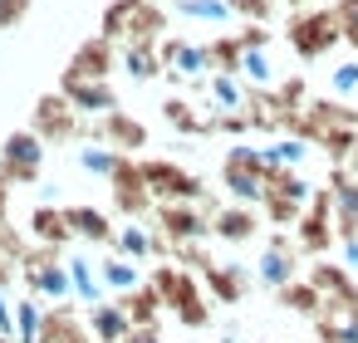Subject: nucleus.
Segmentation results:
<instances>
[{
    "instance_id": "obj_1",
    "label": "nucleus",
    "mask_w": 358,
    "mask_h": 343,
    "mask_svg": "<svg viewBox=\"0 0 358 343\" xmlns=\"http://www.w3.org/2000/svg\"><path fill=\"white\" fill-rule=\"evenodd\" d=\"M148 284L162 294V309H167L182 328H211L216 304H211V294H206V284H201L196 270H182L177 260H157V265L148 270Z\"/></svg>"
},
{
    "instance_id": "obj_2",
    "label": "nucleus",
    "mask_w": 358,
    "mask_h": 343,
    "mask_svg": "<svg viewBox=\"0 0 358 343\" xmlns=\"http://www.w3.org/2000/svg\"><path fill=\"white\" fill-rule=\"evenodd\" d=\"M172 10L162 6V0H108L103 15H99V35H108L113 45H162L172 35Z\"/></svg>"
},
{
    "instance_id": "obj_3",
    "label": "nucleus",
    "mask_w": 358,
    "mask_h": 343,
    "mask_svg": "<svg viewBox=\"0 0 358 343\" xmlns=\"http://www.w3.org/2000/svg\"><path fill=\"white\" fill-rule=\"evenodd\" d=\"M280 35H285V45H289V54L299 64H319V59H329L343 45L334 6H299V10H289Z\"/></svg>"
},
{
    "instance_id": "obj_4",
    "label": "nucleus",
    "mask_w": 358,
    "mask_h": 343,
    "mask_svg": "<svg viewBox=\"0 0 358 343\" xmlns=\"http://www.w3.org/2000/svg\"><path fill=\"white\" fill-rule=\"evenodd\" d=\"M89 123L94 118H84L69 103V94H59V89L40 94L35 108H30V128L40 133L45 147H79V143H89Z\"/></svg>"
},
{
    "instance_id": "obj_5",
    "label": "nucleus",
    "mask_w": 358,
    "mask_h": 343,
    "mask_svg": "<svg viewBox=\"0 0 358 343\" xmlns=\"http://www.w3.org/2000/svg\"><path fill=\"white\" fill-rule=\"evenodd\" d=\"M309 196H314V182L299 167H270L265 172V196H260V211H265L270 231H294Z\"/></svg>"
},
{
    "instance_id": "obj_6",
    "label": "nucleus",
    "mask_w": 358,
    "mask_h": 343,
    "mask_svg": "<svg viewBox=\"0 0 358 343\" xmlns=\"http://www.w3.org/2000/svg\"><path fill=\"white\" fill-rule=\"evenodd\" d=\"M69 250H59V245H35L30 240V250H25V260H20V289L25 294H35V299H45V304H64V299H74V289H69Z\"/></svg>"
},
{
    "instance_id": "obj_7",
    "label": "nucleus",
    "mask_w": 358,
    "mask_h": 343,
    "mask_svg": "<svg viewBox=\"0 0 358 343\" xmlns=\"http://www.w3.org/2000/svg\"><path fill=\"white\" fill-rule=\"evenodd\" d=\"M265 172H270L265 152H260L255 143H245V138L221 152V191H226L231 201L260 206V196H265Z\"/></svg>"
},
{
    "instance_id": "obj_8",
    "label": "nucleus",
    "mask_w": 358,
    "mask_h": 343,
    "mask_svg": "<svg viewBox=\"0 0 358 343\" xmlns=\"http://www.w3.org/2000/svg\"><path fill=\"white\" fill-rule=\"evenodd\" d=\"M108 191H113V211H118L123 221H148L152 206H157L138 152H118V167H113V177H108Z\"/></svg>"
},
{
    "instance_id": "obj_9",
    "label": "nucleus",
    "mask_w": 358,
    "mask_h": 343,
    "mask_svg": "<svg viewBox=\"0 0 358 343\" xmlns=\"http://www.w3.org/2000/svg\"><path fill=\"white\" fill-rule=\"evenodd\" d=\"M45 152L50 147L40 143V133L30 123L6 133V143H0V177H6L10 187H35L45 177Z\"/></svg>"
},
{
    "instance_id": "obj_10",
    "label": "nucleus",
    "mask_w": 358,
    "mask_h": 343,
    "mask_svg": "<svg viewBox=\"0 0 358 343\" xmlns=\"http://www.w3.org/2000/svg\"><path fill=\"white\" fill-rule=\"evenodd\" d=\"M162 64H167V79L172 84H192V98L206 94V79H211V59H206V40H187V35H167L162 45Z\"/></svg>"
},
{
    "instance_id": "obj_11",
    "label": "nucleus",
    "mask_w": 358,
    "mask_h": 343,
    "mask_svg": "<svg viewBox=\"0 0 358 343\" xmlns=\"http://www.w3.org/2000/svg\"><path fill=\"white\" fill-rule=\"evenodd\" d=\"M143 172H148V187L157 201H201L206 196V177L177 157H143Z\"/></svg>"
},
{
    "instance_id": "obj_12",
    "label": "nucleus",
    "mask_w": 358,
    "mask_h": 343,
    "mask_svg": "<svg viewBox=\"0 0 358 343\" xmlns=\"http://www.w3.org/2000/svg\"><path fill=\"white\" fill-rule=\"evenodd\" d=\"M294 240H299V250H304L309 260H319V255H329V250H334L338 226H334V191H329V187H314V196H309L304 216L294 221Z\"/></svg>"
},
{
    "instance_id": "obj_13",
    "label": "nucleus",
    "mask_w": 358,
    "mask_h": 343,
    "mask_svg": "<svg viewBox=\"0 0 358 343\" xmlns=\"http://www.w3.org/2000/svg\"><path fill=\"white\" fill-rule=\"evenodd\" d=\"M299 275H304V250H299V240L285 235V231H270V240H265V250H260V260H255V279L275 294V289H285V284L299 279Z\"/></svg>"
},
{
    "instance_id": "obj_14",
    "label": "nucleus",
    "mask_w": 358,
    "mask_h": 343,
    "mask_svg": "<svg viewBox=\"0 0 358 343\" xmlns=\"http://www.w3.org/2000/svg\"><path fill=\"white\" fill-rule=\"evenodd\" d=\"M89 143H108L113 152H143V147L152 143V128H148L138 113L113 108V113H103V118L89 123Z\"/></svg>"
},
{
    "instance_id": "obj_15",
    "label": "nucleus",
    "mask_w": 358,
    "mask_h": 343,
    "mask_svg": "<svg viewBox=\"0 0 358 343\" xmlns=\"http://www.w3.org/2000/svg\"><path fill=\"white\" fill-rule=\"evenodd\" d=\"M152 226L172 245H182V240H211V216L196 201H157L152 206Z\"/></svg>"
},
{
    "instance_id": "obj_16",
    "label": "nucleus",
    "mask_w": 358,
    "mask_h": 343,
    "mask_svg": "<svg viewBox=\"0 0 358 343\" xmlns=\"http://www.w3.org/2000/svg\"><path fill=\"white\" fill-rule=\"evenodd\" d=\"M113 69H118V45L108 35H89L74 45L59 79H113Z\"/></svg>"
},
{
    "instance_id": "obj_17",
    "label": "nucleus",
    "mask_w": 358,
    "mask_h": 343,
    "mask_svg": "<svg viewBox=\"0 0 358 343\" xmlns=\"http://www.w3.org/2000/svg\"><path fill=\"white\" fill-rule=\"evenodd\" d=\"M113 250H118V255H128V260H138V265L172 260V240H167L157 226H148V221H123V226H118V235H113Z\"/></svg>"
},
{
    "instance_id": "obj_18",
    "label": "nucleus",
    "mask_w": 358,
    "mask_h": 343,
    "mask_svg": "<svg viewBox=\"0 0 358 343\" xmlns=\"http://www.w3.org/2000/svg\"><path fill=\"white\" fill-rule=\"evenodd\" d=\"M162 118L182 138H216V108L211 103H196L192 94H167L162 98Z\"/></svg>"
},
{
    "instance_id": "obj_19",
    "label": "nucleus",
    "mask_w": 358,
    "mask_h": 343,
    "mask_svg": "<svg viewBox=\"0 0 358 343\" xmlns=\"http://www.w3.org/2000/svg\"><path fill=\"white\" fill-rule=\"evenodd\" d=\"M265 226V211L260 206H245V201H226L216 216H211V240L221 245H250Z\"/></svg>"
},
{
    "instance_id": "obj_20",
    "label": "nucleus",
    "mask_w": 358,
    "mask_h": 343,
    "mask_svg": "<svg viewBox=\"0 0 358 343\" xmlns=\"http://www.w3.org/2000/svg\"><path fill=\"white\" fill-rule=\"evenodd\" d=\"M201 284H206V294H211L216 309H236V304L250 294L255 270H250V265H236V260H216V265L201 275Z\"/></svg>"
},
{
    "instance_id": "obj_21",
    "label": "nucleus",
    "mask_w": 358,
    "mask_h": 343,
    "mask_svg": "<svg viewBox=\"0 0 358 343\" xmlns=\"http://www.w3.org/2000/svg\"><path fill=\"white\" fill-rule=\"evenodd\" d=\"M334 191V226H338V240H358V177L348 172V162H329V182Z\"/></svg>"
},
{
    "instance_id": "obj_22",
    "label": "nucleus",
    "mask_w": 358,
    "mask_h": 343,
    "mask_svg": "<svg viewBox=\"0 0 358 343\" xmlns=\"http://www.w3.org/2000/svg\"><path fill=\"white\" fill-rule=\"evenodd\" d=\"M35 343H99L89 319H84V304L64 299V304H50L45 309V323H40V338Z\"/></svg>"
},
{
    "instance_id": "obj_23",
    "label": "nucleus",
    "mask_w": 358,
    "mask_h": 343,
    "mask_svg": "<svg viewBox=\"0 0 358 343\" xmlns=\"http://www.w3.org/2000/svg\"><path fill=\"white\" fill-rule=\"evenodd\" d=\"M304 279H309L329 304H348V309H358V275H353L348 265H338V260L319 255V260L304 270Z\"/></svg>"
},
{
    "instance_id": "obj_24",
    "label": "nucleus",
    "mask_w": 358,
    "mask_h": 343,
    "mask_svg": "<svg viewBox=\"0 0 358 343\" xmlns=\"http://www.w3.org/2000/svg\"><path fill=\"white\" fill-rule=\"evenodd\" d=\"M59 94H69V103H74L84 118H103V113L123 108L113 79H59Z\"/></svg>"
},
{
    "instance_id": "obj_25",
    "label": "nucleus",
    "mask_w": 358,
    "mask_h": 343,
    "mask_svg": "<svg viewBox=\"0 0 358 343\" xmlns=\"http://www.w3.org/2000/svg\"><path fill=\"white\" fill-rule=\"evenodd\" d=\"M25 235H30L35 245H59V250H69V245H74L69 206H59V201H40V206L30 211V221H25Z\"/></svg>"
},
{
    "instance_id": "obj_26",
    "label": "nucleus",
    "mask_w": 358,
    "mask_h": 343,
    "mask_svg": "<svg viewBox=\"0 0 358 343\" xmlns=\"http://www.w3.org/2000/svg\"><path fill=\"white\" fill-rule=\"evenodd\" d=\"M69 226H74V240H84V245H108V250H113L118 226H113V216H108L103 206L74 201V206H69Z\"/></svg>"
},
{
    "instance_id": "obj_27",
    "label": "nucleus",
    "mask_w": 358,
    "mask_h": 343,
    "mask_svg": "<svg viewBox=\"0 0 358 343\" xmlns=\"http://www.w3.org/2000/svg\"><path fill=\"white\" fill-rule=\"evenodd\" d=\"M118 69L133 79V84H152V79H167V64H162V50L157 45H118Z\"/></svg>"
},
{
    "instance_id": "obj_28",
    "label": "nucleus",
    "mask_w": 358,
    "mask_h": 343,
    "mask_svg": "<svg viewBox=\"0 0 358 343\" xmlns=\"http://www.w3.org/2000/svg\"><path fill=\"white\" fill-rule=\"evenodd\" d=\"M309 323H314L319 343H358V309H348V304H329L324 299V309Z\"/></svg>"
},
{
    "instance_id": "obj_29",
    "label": "nucleus",
    "mask_w": 358,
    "mask_h": 343,
    "mask_svg": "<svg viewBox=\"0 0 358 343\" xmlns=\"http://www.w3.org/2000/svg\"><path fill=\"white\" fill-rule=\"evenodd\" d=\"M99 279H103L108 299H118V294H128V289H138V284L148 279V265H138V260H128V255L108 250V255L99 260Z\"/></svg>"
},
{
    "instance_id": "obj_30",
    "label": "nucleus",
    "mask_w": 358,
    "mask_h": 343,
    "mask_svg": "<svg viewBox=\"0 0 358 343\" xmlns=\"http://www.w3.org/2000/svg\"><path fill=\"white\" fill-rule=\"evenodd\" d=\"M84 319H89V328H94L99 343H123L128 328H133V319H128V309H123L118 299H99V304H89Z\"/></svg>"
},
{
    "instance_id": "obj_31",
    "label": "nucleus",
    "mask_w": 358,
    "mask_h": 343,
    "mask_svg": "<svg viewBox=\"0 0 358 343\" xmlns=\"http://www.w3.org/2000/svg\"><path fill=\"white\" fill-rule=\"evenodd\" d=\"M69 265V289H74V304H99V299H108V289H103V279H99V260H89V255H69L64 260Z\"/></svg>"
},
{
    "instance_id": "obj_32",
    "label": "nucleus",
    "mask_w": 358,
    "mask_h": 343,
    "mask_svg": "<svg viewBox=\"0 0 358 343\" xmlns=\"http://www.w3.org/2000/svg\"><path fill=\"white\" fill-rule=\"evenodd\" d=\"M206 103H211L216 113H245L250 84H245L241 74H211V79H206Z\"/></svg>"
},
{
    "instance_id": "obj_33",
    "label": "nucleus",
    "mask_w": 358,
    "mask_h": 343,
    "mask_svg": "<svg viewBox=\"0 0 358 343\" xmlns=\"http://www.w3.org/2000/svg\"><path fill=\"white\" fill-rule=\"evenodd\" d=\"M172 15H177V20H187V25H211V30L236 25L226 0H172Z\"/></svg>"
},
{
    "instance_id": "obj_34",
    "label": "nucleus",
    "mask_w": 358,
    "mask_h": 343,
    "mask_svg": "<svg viewBox=\"0 0 358 343\" xmlns=\"http://www.w3.org/2000/svg\"><path fill=\"white\" fill-rule=\"evenodd\" d=\"M275 304H280V309H289V314H299V319H314V314L324 309V294L299 275V279H289L285 289H275Z\"/></svg>"
},
{
    "instance_id": "obj_35",
    "label": "nucleus",
    "mask_w": 358,
    "mask_h": 343,
    "mask_svg": "<svg viewBox=\"0 0 358 343\" xmlns=\"http://www.w3.org/2000/svg\"><path fill=\"white\" fill-rule=\"evenodd\" d=\"M260 152H265V162H270V167H299V172H304V162L314 157V147H309L304 138H294V133H280V138H270Z\"/></svg>"
},
{
    "instance_id": "obj_36",
    "label": "nucleus",
    "mask_w": 358,
    "mask_h": 343,
    "mask_svg": "<svg viewBox=\"0 0 358 343\" xmlns=\"http://www.w3.org/2000/svg\"><path fill=\"white\" fill-rule=\"evenodd\" d=\"M69 157H74V167H79V172L99 177V182H108V177H113V167H118V152H113L108 143H79Z\"/></svg>"
},
{
    "instance_id": "obj_37",
    "label": "nucleus",
    "mask_w": 358,
    "mask_h": 343,
    "mask_svg": "<svg viewBox=\"0 0 358 343\" xmlns=\"http://www.w3.org/2000/svg\"><path fill=\"white\" fill-rule=\"evenodd\" d=\"M206 59H211V74H241V59H245L241 35H211L206 40Z\"/></svg>"
},
{
    "instance_id": "obj_38",
    "label": "nucleus",
    "mask_w": 358,
    "mask_h": 343,
    "mask_svg": "<svg viewBox=\"0 0 358 343\" xmlns=\"http://www.w3.org/2000/svg\"><path fill=\"white\" fill-rule=\"evenodd\" d=\"M118 304L128 309V319H133V323H157V319H162V294H157L148 279H143L138 289L118 294Z\"/></svg>"
},
{
    "instance_id": "obj_39",
    "label": "nucleus",
    "mask_w": 358,
    "mask_h": 343,
    "mask_svg": "<svg viewBox=\"0 0 358 343\" xmlns=\"http://www.w3.org/2000/svg\"><path fill=\"white\" fill-rule=\"evenodd\" d=\"M270 94H275V103H280L289 118H294V113L314 98V94H309V74H280V79L270 84Z\"/></svg>"
},
{
    "instance_id": "obj_40",
    "label": "nucleus",
    "mask_w": 358,
    "mask_h": 343,
    "mask_svg": "<svg viewBox=\"0 0 358 343\" xmlns=\"http://www.w3.org/2000/svg\"><path fill=\"white\" fill-rule=\"evenodd\" d=\"M241 79H245L250 89H270V84L280 79V69H275V50H245V59H241Z\"/></svg>"
},
{
    "instance_id": "obj_41",
    "label": "nucleus",
    "mask_w": 358,
    "mask_h": 343,
    "mask_svg": "<svg viewBox=\"0 0 358 343\" xmlns=\"http://www.w3.org/2000/svg\"><path fill=\"white\" fill-rule=\"evenodd\" d=\"M45 299H35V294H20L15 299V338L20 343H35L40 338V323H45Z\"/></svg>"
},
{
    "instance_id": "obj_42",
    "label": "nucleus",
    "mask_w": 358,
    "mask_h": 343,
    "mask_svg": "<svg viewBox=\"0 0 358 343\" xmlns=\"http://www.w3.org/2000/svg\"><path fill=\"white\" fill-rule=\"evenodd\" d=\"M172 260H177L182 270L206 275V270L216 265V250H211V240H182V245H172Z\"/></svg>"
},
{
    "instance_id": "obj_43",
    "label": "nucleus",
    "mask_w": 358,
    "mask_h": 343,
    "mask_svg": "<svg viewBox=\"0 0 358 343\" xmlns=\"http://www.w3.org/2000/svg\"><path fill=\"white\" fill-rule=\"evenodd\" d=\"M226 6H231V20L236 25H270L280 0H226Z\"/></svg>"
},
{
    "instance_id": "obj_44",
    "label": "nucleus",
    "mask_w": 358,
    "mask_h": 343,
    "mask_svg": "<svg viewBox=\"0 0 358 343\" xmlns=\"http://www.w3.org/2000/svg\"><path fill=\"white\" fill-rule=\"evenodd\" d=\"M329 94H334V98L358 103V59H343V64H334V69H329Z\"/></svg>"
},
{
    "instance_id": "obj_45",
    "label": "nucleus",
    "mask_w": 358,
    "mask_h": 343,
    "mask_svg": "<svg viewBox=\"0 0 358 343\" xmlns=\"http://www.w3.org/2000/svg\"><path fill=\"white\" fill-rule=\"evenodd\" d=\"M334 15H338V30H343V45L358 54V0H334Z\"/></svg>"
},
{
    "instance_id": "obj_46",
    "label": "nucleus",
    "mask_w": 358,
    "mask_h": 343,
    "mask_svg": "<svg viewBox=\"0 0 358 343\" xmlns=\"http://www.w3.org/2000/svg\"><path fill=\"white\" fill-rule=\"evenodd\" d=\"M216 133L231 138V143H241V138H250L255 128H250V113H216Z\"/></svg>"
},
{
    "instance_id": "obj_47",
    "label": "nucleus",
    "mask_w": 358,
    "mask_h": 343,
    "mask_svg": "<svg viewBox=\"0 0 358 343\" xmlns=\"http://www.w3.org/2000/svg\"><path fill=\"white\" fill-rule=\"evenodd\" d=\"M30 6L35 0H0V30H20L30 20Z\"/></svg>"
},
{
    "instance_id": "obj_48",
    "label": "nucleus",
    "mask_w": 358,
    "mask_h": 343,
    "mask_svg": "<svg viewBox=\"0 0 358 343\" xmlns=\"http://www.w3.org/2000/svg\"><path fill=\"white\" fill-rule=\"evenodd\" d=\"M236 35H241V45H245V50H270V45H275L270 25H241Z\"/></svg>"
},
{
    "instance_id": "obj_49",
    "label": "nucleus",
    "mask_w": 358,
    "mask_h": 343,
    "mask_svg": "<svg viewBox=\"0 0 358 343\" xmlns=\"http://www.w3.org/2000/svg\"><path fill=\"white\" fill-rule=\"evenodd\" d=\"M123 343H162V323H133Z\"/></svg>"
},
{
    "instance_id": "obj_50",
    "label": "nucleus",
    "mask_w": 358,
    "mask_h": 343,
    "mask_svg": "<svg viewBox=\"0 0 358 343\" xmlns=\"http://www.w3.org/2000/svg\"><path fill=\"white\" fill-rule=\"evenodd\" d=\"M10 191H15V187H10L6 177H0V231L10 226Z\"/></svg>"
},
{
    "instance_id": "obj_51",
    "label": "nucleus",
    "mask_w": 358,
    "mask_h": 343,
    "mask_svg": "<svg viewBox=\"0 0 358 343\" xmlns=\"http://www.w3.org/2000/svg\"><path fill=\"white\" fill-rule=\"evenodd\" d=\"M338 245H343V265L358 275V240H338Z\"/></svg>"
},
{
    "instance_id": "obj_52",
    "label": "nucleus",
    "mask_w": 358,
    "mask_h": 343,
    "mask_svg": "<svg viewBox=\"0 0 358 343\" xmlns=\"http://www.w3.org/2000/svg\"><path fill=\"white\" fill-rule=\"evenodd\" d=\"M280 6H289V10H299V6H324V0H280Z\"/></svg>"
},
{
    "instance_id": "obj_53",
    "label": "nucleus",
    "mask_w": 358,
    "mask_h": 343,
    "mask_svg": "<svg viewBox=\"0 0 358 343\" xmlns=\"http://www.w3.org/2000/svg\"><path fill=\"white\" fill-rule=\"evenodd\" d=\"M348 172H353V177H358V147H353V157H348Z\"/></svg>"
},
{
    "instance_id": "obj_54",
    "label": "nucleus",
    "mask_w": 358,
    "mask_h": 343,
    "mask_svg": "<svg viewBox=\"0 0 358 343\" xmlns=\"http://www.w3.org/2000/svg\"><path fill=\"white\" fill-rule=\"evenodd\" d=\"M0 343H20V338H10V333H0Z\"/></svg>"
},
{
    "instance_id": "obj_55",
    "label": "nucleus",
    "mask_w": 358,
    "mask_h": 343,
    "mask_svg": "<svg viewBox=\"0 0 358 343\" xmlns=\"http://www.w3.org/2000/svg\"><path fill=\"white\" fill-rule=\"evenodd\" d=\"M260 343H270V338H260Z\"/></svg>"
}]
</instances>
